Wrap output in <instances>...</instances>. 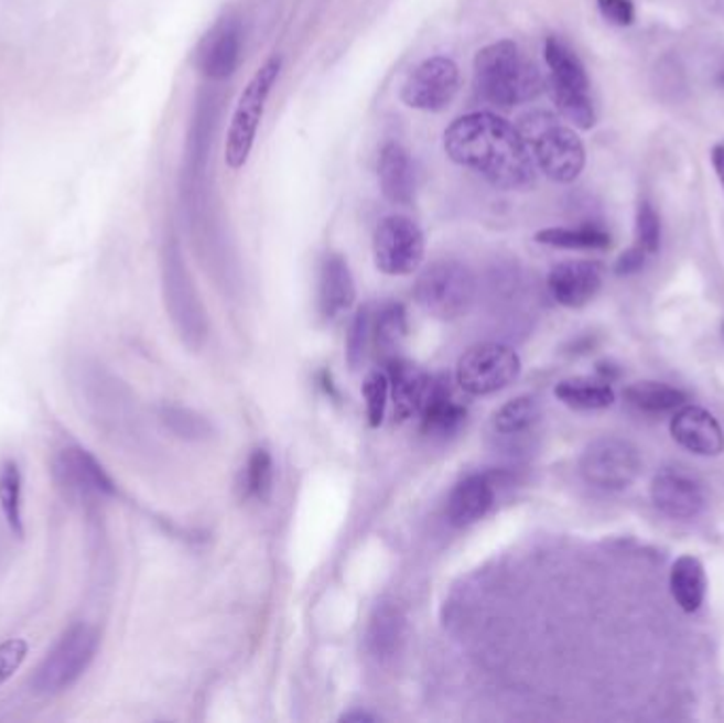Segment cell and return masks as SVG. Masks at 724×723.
<instances>
[{
    "label": "cell",
    "mask_w": 724,
    "mask_h": 723,
    "mask_svg": "<svg viewBox=\"0 0 724 723\" xmlns=\"http://www.w3.org/2000/svg\"><path fill=\"white\" fill-rule=\"evenodd\" d=\"M402 633H404V617L401 609L395 607L392 603L377 605L367 633V645L371 656L379 662L392 660L401 649Z\"/></svg>",
    "instance_id": "cell-23"
},
{
    "label": "cell",
    "mask_w": 724,
    "mask_h": 723,
    "mask_svg": "<svg viewBox=\"0 0 724 723\" xmlns=\"http://www.w3.org/2000/svg\"><path fill=\"white\" fill-rule=\"evenodd\" d=\"M519 132L528 142L537 168L555 183H572L581 176L587 155L579 134L549 112L528 115Z\"/></svg>",
    "instance_id": "cell-3"
},
{
    "label": "cell",
    "mask_w": 724,
    "mask_h": 723,
    "mask_svg": "<svg viewBox=\"0 0 724 723\" xmlns=\"http://www.w3.org/2000/svg\"><path fill=\"white\" fill-rule=\"evenodd\" d=\"M646 252L636 245V247H631L629 251L623 252L620 257H618L617 261V274H620V277H627V274H636L638 270H642L644 268V261H646Z\"/></svg>",
    "instance_id": "cell-37"
},
{
    "label": "cell",
    "mask_w": 724,
    "mask_h": 723,
    "mask_svg": "<svg viewBox=\"0 0 724 723\" xmlns=\"http://www.w3.org/2000/svg\"><path fill=\"white\" fill-rule=\"evenodd\" d=\"M241 57V26L236 18H220L197 47V66L210 79L231 77Z\"/></svg>",
    "instance_id": "cell-14"
},
{
    "label": "cell",
    "mask_w": 724,
    "mask_h": 723,
    "mask_svg": "<svg viewBox=\"0 0 724 723\" xmlns=\"http://www.w3.org/2000/svg\"><path fill=\"white\" fill-rule=\"evenodd\" d=\"M282 71V57H269L268 62L252 75V79L244 87L238 100V107L231 117V126L227 130L225 142V164L231 170L246 166L255 139L259 132V123L263 119L266 105L273 85Z\"/></svg>",
    "instance_id": "cell-7"
},
{
    "label": "cell",
    "mask_w": 724,
    "mask_h": 723,
    "mask_svg": "<svg viewBox=\"0 0 724 723\" xmlns=\"http://www.w3.org/2000/svg\"><path fill=\"white\" fill-rule=\"evenodd\" d=\"M599 13L615 26H631L636 20V7L631 0H597Z\"/></svg>",
    "instance_id": "cell-36"
},
{
    "label": "cell",
    "mask_w": 724,
    "mask_h": 723,
    "mask_svg": "<svg viewBox=\"0 0 724 723\" xmlns=\"http://www.w3.org/2000/svg\"><path fill=\"white\" fill-rule=\"evenodd\" d=\"M650 497L655 507L673 520H693L705 509V490L693 473L666 467L652 477Z\"/></svg>",
    "instance_id": "cell-13"
},
{
    "label": "cell",
    "mask_w": 724,
    "mask_h": 723,
    "mask_svg": "<svg viewBox=\"0 0 724 723\" xmlns=\"http://www.w3.org/2000/svg\"><path fill=\"white\" fill-rule=\"evenodd\" d=\"M547 284L558 304L587 306L602 289V268L595 261H562L551 270Z\"/></svg>",
    "instance_id": "cell-16"
},
{
    "label": "cell",
    "mask_w": 724,
    "mask_h": 723,
    "mask_svg": "<svg viewBox=\"0 0 724 723\" xmlns=\"http://www.w3.org/2000/svg\"><path fill=\"white\" fill-rule=\"evenodd\" d=\"M390 378V399L395 408V417L399 420L420 417L432 389V376L422 367L404 359L386 363Z\"/></svg>",
    "instance_id": "cell-17"
},
{
    "label": "cell",
    "mask_w": 724,
    "mask_h": 723,
    "mask_svg": "<svg viewBox=\"0 0 724 723\" xmlns=\"http://www.w3.org/2000/svg\"><path fill=\"white\" fill-rule=\"evenodd\" d=\"M426 252L422 227L407 217L392 215L381 219L374 234V257L379 272L388 277L413 274Z\"/></svg>",
    "instance_id": "cell-10"
},
{
    "label": "cell",
    "mask_w": 724,
    "mask_h": 723,
    "mask_svg": "<svg viewBox=\"0 0 724 723\" xmlns=\"http://www.w3.org/2000/svg\"><path fill=\"white\" fill-rule=\"evenodd\" d=\"M537 242L558 249L570 251H604L610 249L613 238L608 231L595 225H581V227H549L540 229Z\"/></svg>",
    "instance_id": "cell-27"
},
{
    "label": "cell",
    "mask_w": 724,
    "mask_h": 723,
    "mask_svg": "<svg viewBox=\"0 0 724 723\" xmlns=\"http://www.w3.org/2000/svg\"><path fill=\"white\" fill-rule=\"evenodd\" d=\"M445 151L457 166L475 170L505 192L526 190L537 179L534 155L519 128L491 112L456 119L445 132Z\"/></svg>",
    "instance_id": "cell-1"
},
{
    "label": "cell",
    "mask_w": 724,
    "mask_h": 723,
    "mask_svg": "<svg viewBox=\"0 0 724 723\" xmlns=\"http://www.w3.org/2000/svg\"><path fill=\"white\" fill-rule=\"evenodd\" d=\"M670 587L671 596L682 612H699L707 592V578L701 560L691 554L678 558L671 564Z\"/></svg>",
    "instance_id": "cell-22"
},
{
    "label": "cell",
    "mask_w": 724,
    "mask_h": 723,
    "mask_svg": "<svg viewBox=\"0 0 724 723\" xmlns=\"http://www.w3.org/2000/svg\"><path fill=\"white\" fill-rule=\"evenodd\" d=\"M712 164H714L716 176H718V181H721L724 190V144H716L712 149Z\"/></svg>",
    "instance_id": "cell-38"
},
{
    "label": "cell",
    "mask_w": 724,
    "mask_h": 723,
    "mask_svg": "<svg viewBox=\"0 0 724 723\" xmlns=\"http://www.w3.org/2000/svg\"><path fill=\"white\" fill-rule=\"evenodd\" d=\"M0 511L9 530L24 539V475L13 458L0 463Z\"/></svg>",
    "instance_id": "cell-25"
},
{
    "label": "cell",
    "mask_w": 724,
    "mask_h": 723,
    "mask_svg": "<svg viewBox=\"0 0 724 723\" xmlns=\"http://www.w3.org/2000/svg\"><path fill=\"white\" fill-rule=\"evenodd\" d=\"M460 71L450 57L424 60L402 85V102L415 111H445L456 98Z\"/></svg>",
    "instance_id": "cell-11"
},
{
    "label": "cell",
    "mask_w": 724,
    "mask_h": 723,
    "mask_svg": "<svg viewBox=\"0 0 724 723\" xmlns=\"http://www.w3.org/2000/svg\"><path fill=\"white\" fill-rule=\"evenodd\" d=\"M583 479L599 490H625L642 472L640 450L620 438L591 442L579 463Z\"/></svg>",
    "instance_id": "cell-9"
},
{
    "label": "cell",
    "mask_w": 724,
    "mask_h": 723,
    "mask_svg": "<svg viewBox=\"0 0 724 723\" xmlns=\"http://www.w3.org/2000/svg\"><path fill=\"white\" fill-rule=\"evenodd\" d=\"M477 298V279L456 259H439L415 280V300L439 321H457L471 312Z\"/></svg>",
    "instance_id": "cell-5"
},
{
    "label": "cell",
    "mask_w": 724,
    "mask_h": 723,
    "mask_svg": "<svg viewBox=\"0 0 724 723\" xmlns=\"http://www.w3.org/2000/svg\"><path fill=\"white\" fill-rule=\"evenodd\" d=\"M377 176L381 194L397 206H409L415 199V166L399 142H386L379 153Z\"/></svg>",
    "instance_id": "cell-19"
},
{
    "label": "cell",
    "mask_w": 724,
    "mask_h": 723,
    "mask_svg": "<svg viewBox=\"0 0 724 723\" xmlns=\"http://www.w3.org/2000/svg\"><path fill=\"white\" fill-rule=\"evenodd\" d=\"M363 399H365V410L371 427H379L386 418V410L390 403V378L388 371L374 369L367 374L363 382Z\"/></svg>",
    "instance_id": "cell-32"
},
{
    "label": "cell",
    "mask_w": 724,
    "mask_h": 723,
    "mask_svg": "<svg viewBox=\"0 0 724 723\" xmlns=\"http://www.w3.org/2000/svg\"><path fill=\"white\" fill-rule=\"evenodd\" d=\"M636 236H638V247L642 249L646 255L659 251L661 245V222L657 211L652 208V204L648 199H642L638 206V215H636Z\"/></svg>",
    "instance_id": "cell-34"
},
{
    "label": "cell",
    "mask_w": 724,
    "mask_h": 723,
    "mask_svg": "<svg viewBox=\"0 0 724 723\" xmlns=\"http://www.w3.org/2000/svg\"><path fill=\"white\" fill-rule=\"evenodd\" d=\"M540 418V401L534 395H519L507 401L494 418L491 424L500 435H519L532 429Z\"/></svg>",
    "instance_id": "cell-29"
},
{
    "label": "cell",
    "mask_w": 724,
    "mask_h": 723,
    "mask_svg": "<svg viewBox=\"0 0 724 723\" xmlns=\"http://www.w3.org/2000/svg\"><path fill=\"white\" fill-rule=\"evenodd\" d=\"M555 397L574 410H604L615 403V390L606 380L568 378L555 387Z\"/></svg>",
    "instance_id": "cell-28"
},
{
    "label": "cell",
    "mask_w": 724,
    "mask_h": 723,
    "mask_svg": "<svg viewBox=\"0 0 724 723\" xmlns=\"http://www.w3.org/2000/svg\"><path fill=\"white\" fill-rule=\"evenodd\" d=\"M342 720H344V722L352 723L376 722V717H374V715H367V713H360V711H356V713H348V715H344Z\"/></svg>",
    "instance_id": "cell-39"
},
{
    "label": "cell",
    "mask_w": 724,
    "mask_h": 723,
    "mask_svg": "<svg viewBox=\"0 0 724 723\" xmlns=\"http://www.w3.org/2000/svg\"><path fill=\"white\" fill-rule=\"evenodd\" d=\"M273 488V458L266 447L252 450L241 472V493L246 499L266 503Z\"/></svg>",
    "instance_id": "cell-30"
},
{
    "label": "cell",
    "mask_w": 724,
    "mask_h": 723,
    "mask_svg": "<svg viewBox=\"0 0 724 723\" xmlns=\"http://www.w3.org/2000/svg\"><path fill=\"white\" fill-rule=\"evenodd\" d=\"M625 401L642 412V414H668L676 412L689 401V395L684 390L670 387L666 382H655V380H642L629 385L623 392Z\"/></svg>",
    "instance_id": "cell-24"
},
{
    "label": "cell",
    "mask_w": 724,
    "mask_h": 723,
    "mask_svg": "<svg viewBox=\"0 0 724 723\" xmlns=\"http://www.w3.org/2000/svg\"><path fill=\"white\" fill-rule=\"evenodd\" d=\"M356 302V284L342 255H326L318 277V310L326 321L339 319Z\"/></svg>",
    "instance_id": "cell-18"
},
{
    "label": "cell",
    "mask_w": 724,
    "mask_h": 723,
    "mask_svg": "<svg viewBox=\"0 0 724 723\" xmlns=\"http://www.w3.org/2000/svg\"><path fill=\"white\" fill-rule=\"evenodd\" d=\"M422 427L429 435H452L466 418V408L460 403L450 380L434 378L429 401L422 410Z\"/></svg>",
    "instance_id": "cell-21"
},
{
    "label": "cell",
    "mask_w": 724,
    "mask_h": 723,
    "mask_svg": "<svg viewBox=\"0 0 724 723\" xmlns=\"http://www.w3.org/2000/svg\"><path fill=\"white\" fill-rule=\"evenodd\" d=\"M671 438L698 456H718L724 450V433L718 420L699 406H682L673 412Z\"/></svg>",
    "instance_id": "cell-15"
},
{
    "label": "cell",
    "mask_w": 724,
    "mask_h": 723,
    "mask_svg": "<svg viewBox=\"0 0 724 723\" xmlns=\"http://www.w3.org/2000/svg\"><path fill=\"white\" fill-rule=\"evenodd\" d=\"M28 643L24 639H7L0 643V686H4L26 662Z\"/></svg>",
    "instance_id": "cell-35"
},
{
    "label": "cell",
    "mask_w": 724,
    "mask_h": 723,
    "mask_svg": "<svg viewBox=\"0 0 724 723\" xmlns=\"http://www.w3.org/2000/svg\"><path fill=\"white\" fill-rule=\"evenodd\" d=\"M100 647V635L85 622L71 624L54 647L45 654L30 679V690L39 695H57L79 683L91 667Z\"/></svg>",
    "instance_id": "cell-4"
},
{
    "label": "cell",
    "mask_w": 724,
    "mask_h": 723,
    "mask_svg": "<svg viewBox=\"0 0 724 723\" xmlns=\"http://www.w3.org/2000/svg\"><path fill=\"white\" fill-rule=\"evenodd\" d=\"M161 420L172 433H176L181 438H187V440H197V438L208 433L206 420L193 414L191 410H185V408H174V406L163 408L161 410Z\"/></svg>",
    "instance_id": "cell-33"
},
{
    "label": "cell",
    "mask_w": 724,
    "mask_h": 723,
    "mask_svg": "<svg viewBox=\"0 0 724 723\" xmlns=\"http://www.w3.org/2000/svg\"><path fill=\"white\" fill-rule=\"evenodd\" d=\"M371 342H374V310L371 306L360 307L349 325L348 337H346V359L352 369H358L360 363L365 362Z\"/></svg>",
    "instance_id": "cell-31"
},
{
    "label": "cell",
    "mask_w": 724,
    "mask_h": 723,
    "mask_svg": "<svg viewBox=\"0 0 724 723\" xmlns=\"http://www.w3.org/2000/svg\"><path fill=\"white\" fill-rule=\"evenodd\" d=\"M409 334L407 312L401 304H386L374 312V346L383 363L399 359L402 344Z\"/></svg>",
    "instance_id": "cell-26"
},
{
    "label": "cell",
    "mask_w": 724,
    "mask_h": 723,
    "mask_svg": "<svg viewBox=\"0 0 724 723\" xmlns=\"http://www.w3.org/2000/svg\"><path fill=\"white\" fill-rule=\"evenodd\" d=\"M494 505V484L485 475H468L457 482L447 499V520L457 527H471L487 516Z\"/></svg>",
    "instance_id": "cell-20"
},
{
    "label": "cell",
    "mask_w": 724,
    "mask_h": 723,
    "mask_svg": "<svg viewBox=\"0 0 724 723\" xmlns=\"http://www.w3.org/2000/svg\"><path fill=\"white\" fill-rule=\"evenodd\" d=\"M54 475L68 493H77L83 497H115L117 484L108 475L105 465L85 447L66 445L54 458Z\"/></svg>",
    "instance_id": "cell-12"
},
{
    "label": "cell",
    "mask_w": 724,
    "mask_h": 723,
    "mask_svg": "<svg viewBox=\"0 0 724 723\" xmlns=\"http://www.w3.org/2000/svg\"><path fill=\"white\" fill-rule=\"evenodd\" d=\"M521 374L519 355L500 342H483L468 348L456 367V385L473 397L509 389Z\"/></svg>",
    "instance_id": "cell-8"
},
{
    "label": "cell",
    "mask_w": 724,
    "mask_h": 723,
    "mask_svg": "<svg viewBox=\"0 0 724 723\" xmlns=\"http://www.w3.org/2000/svg\"><path fill=\"white\" fill-rule=\"evenodd\" d=\"M475 89L483 102L510 109L534 100L542 91V77L517 43L498 41L475 57Z\"/></svg>",
    "instance_id": "cell-2"
},
{
    "label": "cell",
    "mask_w": 724,
    "mask_h": 723,
    "mask_svg": "<svg viewBox=\"0 0 724 723\" xmlns=\"http://www.w3.org/2000/svg\"><path fill=\"white\" fill-rule=\"evenodd\" d=\"M544 60L549 66V91L558 111L574 128L591 130L595 126V109L583 62L555 36L544 43Z\"/></svg>",
    "instance_id": "cell-6"
}]
</instances>
